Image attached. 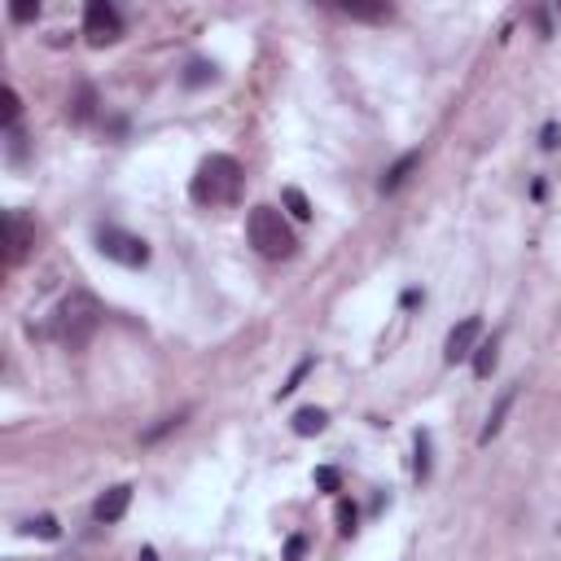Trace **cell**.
Listing matches in <instances>:
<instances>
[{
  "label": "cell",
  "instance_id": "cell-1",
  "mask_svg": "<svg viewBox=\"0 0 561 561\" xmlns=\"http://www.w3.org/2000/svg\"><path fill=\"white\" fill-rule=\"evenodd\" d=\"M101 302L92 298V294H83V289H75V294H66L57 307H53V316H48V324H44V337H53L57 346H66V351H79V346H88V337L101 329Z\"/></svg>",
  "mask_w": 561,
  "mask_h": 561
},
{
  "label": "cell",
  "instance_id": "cell-2",
  "mask_svg": "<svg viewBox=\"0 0 561 561\" xmlns=\"http://www.w3.org/2000/svg\"><path fill=\"white\" fill-rule=\"evenodd\" d=\"M241 180H245V171H241V162L232 153H210V158L197 162L193 184H188V197L197 206H210V210L215 206H232L241 197Z\"/></svg>",
  "mask_w": 561,
  "mask_h": 561
},
{
  "label": "cell",
  "instance_id": "cell-3",
  "mask_svg": "<svg viewBox=\"0 0 561 561\" xmlns=\"http://www.w3.org/2000/svg\"><path fill=\"white\" fill-rule=\"evenodd\" d=\"M245 232H250V245L263 254V259H289L298 250L294 241V228L285 224V215L276 206H254L250 219H245Z\"/></svg>",
  "mask_w": 561,
  "mask_h": 561
},
{
  "label": "cell",
  "instance_id": "cell-4",
  "mask_svg": "<svg viewBox=\"0 0 561 561\" xmlns=\"http://www.w3.org/2000/svg\"><path fill=\"white\" fill-rule=\"evenodd\" d=\"M96 250H101L105 259L123 263V267H145V263H149V245H145L136 232H127V228H114V224L96 228Z\"/></svg>",
  "mask_w": 561,
  "mask_h": 561
},
{
  "label": "cell",
  "instance_id": "cell-5",
  "mask_svg": "<svg viewBox=\"0 0 561 561\" xmlns=\"http://www.w3.org/2000/svg\"><path fill=\"white\" fill-rule=\"evenodd\" d=\"M83 35H88L92 48L114 44V39L123 35V18H118V9H114L110 0H92V4L83 9Z\"/></svg>",
  "mask_w": 561,
  "mask_h": 561
},
{
  "label": "cell",
  "instance_id": "cell-6",
  "mask_svg": "<svg viewBox=\"0 0 561 561\" xmlns=\"http://www.w3.org/2000/svg\"><path fill=\"white\" fill-rule=\"evenodd\" d=\"M478 342H482V320H478V316H465V320L447 333L443 359H447V364H460V359H469V355L478 351Z\"/></svg>",
  "mask_w": 561,
  "mask_h": 561
},
{
  "label": "cell",
  "instance_id": "cell-7",
  "mask_svg": "<svg viewBox=\"0 0 561 561\" xmlns=\"http://www.w3.org/2000/svg\"><path fill=\"white\" fill-rule=\"evenodd\" d=\"M4 232H9L4 259H9V267H18V263L31 254V245H35V224H26L18 210H9V215H4Z\"/></svg>",
  "mask_w": 561,
  "mask_h": 561
},
{
  "label": "cell",
  "instance_id": "cell-8",
  "mask_svg": "<svg viewBox=\"0 0 561 561\" xmlns=\"http://www.w3.org/2000/svg\"><path fill=\"white\" fill-rule=\"evenodd\" d=\"M127 504H131V486L118 482V486H110V491L92 504V517H96V522H118V517L127 513Z\"/></svg>",
  "mask_w": 561,
  "mask_h": 561
},
{
  "label": "cell",
  "instance_id": "cell-9",
  "mask_svg": "<svg viewBox=\"0 0 561 561\" xmlns=\"http://www.w3.org/2000/svg\"><path fill=\"white\" fill-rule=\"evenodd\" d=\"M416 167H421V153H403L399 162H390V167L381 171L377 188H381V193H394V188H403V184H408V175H412Z\"/></svg>",
  "mask_w": 561,
  "mask_h": 561
},
{
  "label": "cell",
  "instance_id": "cell-10",
  "mask_svg": "<svg viewBox=\"0 0 561 561\" xmlns=\"http://www.w3.org/2000/svg\"><path fill=\"white\" fill-rule=\"evenodd\" d=\"M513 399H517V386H504V394L495 399V408H491V416H486V425H482V434H478V447H486V443L500 434V425H504V416H508Z\"/></svg>",
  "mask_w": 561,
  "mask_h": 561
},
{
  "label": "cell",
  "instance_id": "cell-11",
  "mask_svg": "<svg viewBox=\"0 0 561 561\" xmlns=\"http://www.w3.org/2000/svg\"><path fill=\"white\" fill-rule=\"evenodd\" d=\"M329 425V412L324 408H298L294 412V434L298 438H311V434H320Z\"/></svg>",
  "mask_w": 561,
  "mask_h": 561
},
{
  "label": "cell",
  "instance_id": "cell-12",
  "mask_svg": "<svg viewBox=\"0 0 561 561\" xmlns=\"http://www.w3.org/2000/svg\"><path fill=\"white\" fill-rule=\"evenodd\" d=\"M495 359H500V337L491 333V337H482L478 351H473V373H478V377H491V373H495Z\"/></svg>",
  "mask_w": 561,
  "mask_h": 561
},
{
  "label": "cell",
  "instance_id": "cell-13",
  "mask_svg": "<svg viewBox=\"0 0 561 561\" xmlns=\"http://www.w3.org/2000/svg\"><path fill=\"white\" fill-rule=\"evenodd\" d=\"M92 105H96V92L83 83V88L75 92V101H70V118H75V123H88V118H92Z\"/></svg>",
  "mask_w": 561,
  "mask_h": 561
},
{
  "label": "cell",
  "instance_id": "cell-14",
  "mask_svg": "<svg viewBox=\"0 0 561 561\" xmlns=\"http://www.w3.org/2000/svg\"><path fill=\"white\" fill-rule=\"evenodd\" d=\"M346 18H364V22H386L390 18V4H342Z\"/></svg>",
  "mask_w": 561,
  "mask_h": 561
},
{
  "label": "cell",
  "instance_id": "cell-15",
  "mask_svg": "<svg viewBox=\"0 0 561 561\" xmlns=\"http://www.w3.org/2000/svg\"><path fill=\"white\" fill-rule=\"evenodd\" d=\"M280 197H285V206H289V215H294V219H311V202H307V193H302V188H294V184H289Z\"/></svg>",
  "mask_w": 561,
  "mask_h": 561
},
{
  "label": "cell",
  "instance_id": "cell-16",
  "mask_svg": "<svg viewBox=\"0 0 561 561\" xmlns=\"http://www.w3.org/2000/svg\"><path fill=\"white\" fill-rule=\"evenodd\" d=\"M18 110H22L18 92H13V88H4V92H0V118H4V131H9V127H18Z\"/></svg>",
  "mask_w": 561,
  "mask_h": 561
},
{
  "label": "cell",
  "instance_id": "cell-17",
  "mask_svg": "<svg viewBox=\"0 0 561 561\" xmlns=\"http://www.w3.org/2000/svg\"><path fill=\"white\" fill-rule=\"evenodd\" d=\"M215 79V66L210 61H188V70H184V83L188 88H202V83H210Z\"/></svg>",
  "mask_w": 561,
  "mask_h": 561
},
{
  "label": "cell",
  "instance_id": "cell-18",
  "mask_svg": "<svg viewBox=\"0 0 561 561\" xmlns=\"http://www.w3.org/2000/svg\"><path fill=\"white\" fill-rule=\"evenodd\" d=\"M416 478L421 482L430 478V434L425 430H416Z\"/></svg>",
  "mask_w": 561,
  "mask_h": 561
},
{
  "label": "cell",
  "instance_id": "cell-19",
  "mask_svg": "<svg viewBox=\"0 0 561 561\" xmlns=\"http://www.w3.org/2000/svg\"><path fill=\"white\" fill-rule=\"evenodd\" d=\"M22 530H31V535H44V539H57V522L44 513V517H31Z\"/></svg>",
  "mask_w": 561,
  "mask_h": 561
},
{
  "label": "cell",
  "instance_id": "cell-20",
  "mask_svg": "<svg viewBox=\"0 0 561 561\" xmlns=\"http://www.w3.org/2000/svg\"><path fill=\"white\" fill-rule=\"evenodd\" d=\"M180 421H184V412H175V416H162V421H158L153 430H145V443H153V438H162V434H167V430H175Z\"/></svg>",
  "mask_w": 561,
  "mask_h": 561
},
{
  "label": "cell",
  "instance_id": "cell-21",
  "mask_svg": "<svg viewBox=\"0 0 561 561\" xmlns=\"http://www.w3.org/2000/svg\"><path fill=\"white\" fill-rule=\"evenodd\" d=\"M337 530H342V535L355 530V504H346V500H337Z\"/></svg>",
  "mask_w": 561,
  "mask_h": 561
},
{
  "label": "cell",
  "instance_id": "cell-22",
  "mask_svg": "<svg viewBox=\"0 0 561 561\" xmlns=\"http://www.w3.org/2000/svg\"><path fill=\"white\" fill-rule=\"evenodd\" d=\"M316 486H324V491H337V486H342V473L324 465V469H316Z\"/></svg>",
  "mask_w": 561,
  "mask_h": 561
},
{
  "label": "cell",
  "instance_id": "cell-23",
  "mask_svg": "<svg viewBox=\"0 0 561 561\" xmlns=\"http://www.w3.org/2000/svg\"><path fill=\"white\" fill-rule=\"evenodd\" d=\"M307 368H311V359H302V364H298V368H294V373H289V381H285V386H280V394H289V390H298V381H302V377H307Z\"/></svg>",
  "mask_w": 561,
  "mask_h": 561
},
{
  "label": "cell",
  "instance_id": "cell-24",
  "mask_svg": "<svg viewBox=\"0 0 561 561\" xmlns=\"http://www.w3.org/2000/svg\"><path fill=\"white\" fill-rule=\"evenodd\" d=\"M302 552H307V539H302V535H294V539L285 543V561H302Z\"/></svg>",
  "mask_w": 561,
  "mask_h": 561
},
{
  "label": "cell",
  "instance_id": "cell-25",
  "mask_svg": "<svg viewBox=\"0 0 561 561\" xmlns=\"http://www.w3.org/2000/svg\"><path fill=\"white\" fill-rule=\"evenodd\" d=\"M9 13H13L18 22H26V18H39V4H13Z\"/></svg>",
  "mask_w": 561,
  "mask_h": 561
},
{
  "label": "cell",
  "instance_id": "cell-26",
  "mask_svg": "<svg viewBox=\"0 0 561 561\" xmlns=\"http://www.w3.org/2000/svg\"><path fill=\"white\" fill-rule=\"evenodd\" d=\"M557 145H561V127L548 123V127H543V149H557Z\"/></svg>",
  "mask_w": 561,
  "mask_h": 561
}]
</instances>
